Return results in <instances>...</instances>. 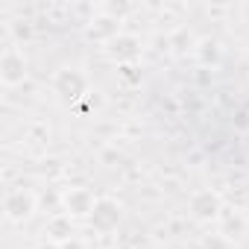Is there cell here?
Masks as SVG:
<instances>
[{
  "label": "cell",
  "mask_w": 249,
  "mask_h": 249,
  "mask_svg": "<svg viewBox=\"0 0 249 249\" xmlns=\"http://www.w3.org/2000/svg\"><path fill=\"white\" fill-rule=\"evenodd\" d=\"M50 231H53V243H56V240H65V237H71V226H68L65 220H53Z\"/></svg>",
  "instance_id": "cell-7"
},
{
  "label": "cell",
  "mask_w": 249,
  "mask_h": 249,
  "mask_svg": "<svg viewBox=\"0 0 249 249\" xmlns=\"http://www.w3.org/2000/svg\"><path fill=\"white\" fill-rule=\"evenodd\" d=\"M65 205H68L71 214H91L97 202L91 199L88 191H68V194H65Z\"/></svg>",
  "instance_id": "cell-6"
},
{
  "label": "cell",
  "mask_w": 249,
  "mask_h": 249,
  "mask_svg": "<svg viewBox=\"0 0 249 249\" xmlns=\"http://www.w3.org/2000/svg\"><path fill=\"white\" fill-rule=\"evenodd\" d=\"M62 249H85V246H82V243H79V240H71V243H65V246H62Z\"/></svg>",
  "instance_id": "cell-8"
},
{
  "label": "cell",
  "mask_w": 249,
  "mask_h": 249,
  "mask_svg": "<svg viewBox=\"0 0 249 249\" xmlns=\"http://www.w3.org/2000/svg\"><path fill=\"white\" fill-rule=\"evenodd\" d=\"M191 211H194V217H199V220H211V217L220 214V196H217L214 191H199V194L191 199Z\"/></svg>",
  "instance_id": "cell-4"
},
{
  "label": "cell",
  "mask_w": 249,
  "mask_h": 249,
  "mask_svg": "<svg viewBox=\"0 0 249 249\" xmlns=\"http://www.w3.org/2000/svg\"><path fill=\"white\" fill-rule=\"evenodd\" d=\"M3 211H6L9 220H27V217L36 211V196H33L30 191H24V188H15V191L6 194Z\"/></svg>",
  "instance_id": "cell-1"
},
{
  "label": "cell",
  "mask_w": 249,
  "mask_h": 249,
  "mask_svg": "<svg viewBox=\"0 0 249 249\" xmlns=\"http://www.w3.org/2000/svg\"><path fill=\"white\" fill-rule=\"evenodd\" d=\"M85 88H88V82H85V76L76 73V71H62V73L56 76V91H59L65 100H76V97H82Z\"/></svg>",
  "instance_id": "cell-3"
},
{
  "label": "cell",
  "mask_w": 249,
  "mask_h": 249,
  "mask_svg": "<svg viewBox=\"0 0 249 249\" xmlns=\"http://www.w3.org/2000/svg\"><path fill=\"white\" fill-rule=\"evenodd\" d=\"M38 249H62V246H56V243H41Z\"/></svg>",
  "instance_id": "cell-9"
},
{
  "label": "cell",
  "mask_w": 249,
  "mask_h": 249,
  "mask_svg": "<svg viewBox=\"0 0 249 249\" xmlns=\"http://www.w3.org/2000/svg\"><path fill=\"white\" fill-rule=\"evenodd\" d=\"M0 76H3L6 85L24 82V76H27V62H24V56H21L18 50H6V53H3V59H0Z\"/></svg>",
  "instance_id": "cell-2"
},
{
  "label": "cell",
  "mask_w": 249,
  "mask_h": 249,
  "mask_svg": "<svg viewBox=\"0 0 249 249\" xmlns=\"http://www.w3.org/2000/svg\"><path fill=\"white\" fill-rule=\"evenodd\" d=\"M117 220H120V208H117L111 199H100V202L94 205V211H91V223H94L97 229H103V231L114 229Z\"/></svg>",
  "instance_id": "cell-5"
}]
</instances>
